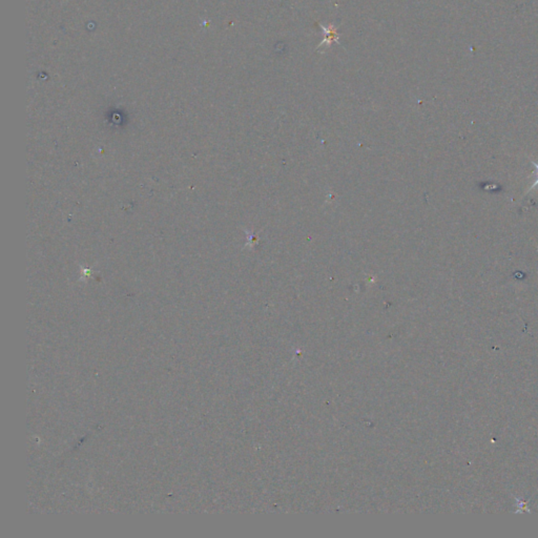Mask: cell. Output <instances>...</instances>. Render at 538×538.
<instances>
[{
    "mask_svg": "<svg viewBox=\"0 0 538 538\" xmlns=\"http://www.w3.org/2000/svg\"><path fill=\"white\" fill-rule=\"evenodd\" d=\"M533 164H534V166H535L536 170H535V172H534V175H535V182H534L533 185L531 186V188H533V187H535V186L538 185V164H537V163H533Z\"/></svg>",
    "mask_w": 538,
    "mask_h": 538,
    "instance_id": "6da1fadb",
    "label": "cell"
}]
</instances>
